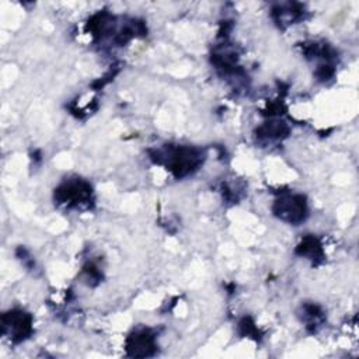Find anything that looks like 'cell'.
Masks as SVG:
<instances>
[{
    "label": "cell",
    "mask_w": 359,
    "mask_h": 359,
    "mask_svg": "<svg viewBox=\"0 0 359 359\" xmlns=\"http://www.w3.org/2000/svg\"><path fill=\"white\" fill-rule=\"evenodd\" d=\"M275 213L280 219L290 223L302 222L306 215L304 198L300 195H293L279 199L275 205Z\"/></svg>",
    "instance_id": "cell-1"
},
{
    "label": "cell",
    "mask_w": 359,
    "mask_h": 359,
    "mask_svg": "<svg viewBox=\"0 0 359 359\" xmlns=\"http://www.w3.org/2000/svg\"><path fill=\"white\" fill-rule=\"evenodd\" d=\"M170 161V167L175 172V175L182 177L199 165L201 154L195 149L178 147L171 153Z\"/></svg>",
    "instance_id": "cell-2"
},
{
    "label": "cell",
    "mask_w": 359,
    "mask_h": 359,
    "mask_svg": "<svg viewBox=\"0 0 359 359\" xmlns=\"http://www.w3.org/2000/svg\"><path fill=\"white\" fill-rule=\"evenodd\" d=\"M90 194H91L90 185L83 181L65 184L56 192L57 201L62 203H66L69 206L76 205V203H83L84 201H87L90 198Z\"/></svg>",
    "instance_id": "cell-3"
},
{
    "label": "cell",
    "mask_w": 359,
    "mask_h": 359,
    "mask_svg": "<svg viewBox=\"0 0 359 359\" xmlns=\"http://www.w3.org/2000/svg\"><path fill=\"white\" fill-rule=\"evenodd\" d=\"M3 327L8 328L13 334V339L21 341L31 332L32 318L24 311H10L8 314L3 316Z\"/></svg>",
    "instance_id": "cell-4"
},
{
    "label": "cell",
    "mask_w": 359,
    "mask_h": 359,
    "mask_svg": "<svg viewBox=\"0 0 359 359\" xmlns=\"http://www.w3.org/2000/svg\"><path fill=\"white\" fill-rule=\"evenodd\" d=\"M154 338L149 331H137L128 339V352L133 356H149L154 351Z\"/></svg>",
    "instance_id": "cell-5"
},
{
    "label": "cell",
    "mask_w": 359,
    "mask_h": 359,
    "mask_svg": "<svg viewBox=\"0 0 359 359\" xmlns=\"http://www.w3.org/2000/svg\"><path fill=\"white\" fill-rule=\"evenodd\" d=\"M297 252H300L302 255L310 257V259H316L317 257L321 255V247H320V244L317 243L316 238L307 237V238H304V241L299 245Z\"/></svg>",
    "instance_id": "cell-6"
}]
</instances>
